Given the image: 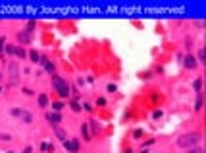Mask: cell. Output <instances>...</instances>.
Returning a JSON list of instances; mask_svg holds the SVG:
<instances>
[{"instance_id": "16", "label": "cell", "mask_w": 206, "mask_h": 153, "mask_svg": "<svg viewBox=\"0 0 206 153\" xmlns=\"http://www.w3.org/2000/svg\"><path fill=\"white\" fill-rule=\"evenodd\" d=\"M16 56L23 60V57H25V50H23V48H16Z\"/></svg>"}, {"instance_id": "7", "label": "cell", "mask_w": 206, "mask_h": 153, "mask_svg": "<svg viewBox=\"0 0 206 153\" xmlns=\"http://www.w3.org/2000/svg\"><path fill=\"white\" fill-rule=\"evenodd\" d=\"M17 40H19L23 46H27V44L31 42V33H29V31H21V33L17 35Z\"/></svg>"}, {"instance_id": "27", "label": "cell", "mask_w": 206, "mask_h": 153, "mask_svg": "<svg viewBox=\"0 0 206 153\" xmlns=\"http://www.w3.org/2000/svg\"><path fill=\"white\" fill-rule=\"evenodd\" d=\"M6 153H14V151H6Z\"/></svg>"}, {"instance_id": "14", "label": "cell", "mask_w": 206, "mask_h": 153, "mask_svg": "<svg viewBox=\"0 0 206 153\" xmlns=\"http://www.w3.org/2000/svg\"><path fill=\"white\" fill-rule=\"evenodd\" d=\"M29 57H31L35 63H41V56H39L37 52H31V54H29Z\"/></svg>"}, {"instance_id": "18", "label": "cell", "mask_w": 206, "mask_h": 153, "mask_svg": "<svg viewBox=\"0 0 206 153\" xmlns=\"http://www.w3.org/2000/svg\"><path fill=\"white\" fill-rule=\"evenodd\" d=\"M204 57H206V52H204V50H198V61H204Z\"/></svg>"}, {"instance_id": "3", "label": "cell", "mask_w": 206, "mask_h": 153, "mask_svg": "<svg viewBox=\"0 0 206 153\" xmlns=\"http://www.w3.org/2000/svg\"><path fill=\"white\" fill-rule=\"evenodd\" d=\"M12 115H14V117H17V119H21L23 122H27V125H29V122H33V115H31L29 111H25V109L14 107V109H12Z\"/></svg>"}, {"instance_id": "21", "label": "cell", "mask_w": 206, "mask_h": 153, "mask_svg": "<svg viewBox=\"0 0 206 153\" xmlns=\"http://www.w3.org/2000/svg\"><path fill=\"white\" fill-rule=\"evenodd\" d=\"M0 140H6V142H8V140H12V136L10 134H0Z\"/></svg>"}, {"instance_id": "9", "label": "cell", "mask_w": 206, "mask_h": 153, "mask_svg": "<svg viewBox=\"0 0 206 153\" xmlns=\"http://www.w3.org/2000/svg\"><path fill=\"white\" fill-rule=\"evenodd\" d=\"M41 63H42V67H45L48 73H54L56 67H54V63H52L50 60H46V57H41Z\"/></svg>"}, {"instance_id": "25", "label": "cell", "mask_w": 206, "mask_h": 153, "mask_svg": "<svg viewBox=\"0 0 206 153\" xmlns=\"http://www.w3.org/2000/svg\"><path fill=\"white\" fill-rule=\"evenodd\" d=\"M21 153H33V148H25V149L21 151Z\"/></svg>"}, {"instance_id": "28", "label": "cell", "mask_w": 206, "mask_h": 153, "mask_svg": "<svg viewBox=\"0 0 206 153\" xmlns=\"http://www.w3.org/2000/svg\"><path fill=\"white\" fill-rule=\"evenodd\" d=\"M0 92H2V88H0Z\"/></svg>"}, {"instance_id": "5", "label": "cell", "mask_w": 206, "mask_h": 153, "mask_svg": "<svg viewBox=\"0 0 206 153\" xmlns=\"http://www.w3.org/2000/svg\"><path fill=\"white\" fill-rule=\"evenodd\" d=\"M64 148L68 151H72V153H77L79 151V144H77V140H66L64 142Z\"/></svg>"}, {"instance_id": "10", "label": "cell", "mask_w": 206, "mask_h": 153, "mask_svg": "<svg viewBox=\"0 0 206 153\" xmlns=\"http://www.w3.org/2000/svg\"><path fill=\"white\" fill-rule=\"evenodd\" d=\"M54 132H56V136L60 138L62 142H66V138H68V132L64 128H60V126H54Z\"/></svg>"}, {"instance_id": "24", "label": "cell", "mask_w": 206, "mask_h": 153, "mask_svg": "<svg viewBox=\"0 0 206 153\" xmlns=\"http://www.w3.org/2000/svg\"><path fill=\"white\" fill-rule=\"evenodd\" d=\"M108 92H116V84H108Z\"/></svg>"}, {"instance_id": "20", "label": "cell", "mask_w": 206, "mask_h": 153, "mask_svg": "<svg viewBox=\"0 0 206 153\" xmlns=\"http://www.w3.org/2000/svg\"><path fill=\"white\" fill-rule=\"evenodd\" d=\"M6 52L8 54H16V46H6Z\"/></svg>"}, {"instance_id": "17", "label": "cell", "mask_w": 206, "mask_h": 153, "mask_svg": "<svg viewBox=\"0 0 206 153\" xmlns=\"http://www.w3.org/2000/svg\"><path fill=\"white\" fill-rule=\"evenodd\" d=\"M69 107H72V109H73L75 113H77V111H81V105L77 104V101H72V105H69Z\"/></svg>"}, {"instance_id": "4", "label": "cell", "mask_w": 206, "mask_h": 153, "mask_svg": "<svg viewBox=\"0 0 206 153\" xmlns=\"http://www.w3.org/2000/svg\"><path fill=\"white\" fill-rule=\"evenodd\" d=\"M8 69H10V82H12V84H16V82H17V78H19V67H17V63H16V61H12Z\"/></svg>"}, {"instance_id": "6", "label": "cell", "mask_w": 206, "mask_h": 153, "mask_svg": "<svg viewBox=\"0 0 206 153\" xmlns=\"http://www.w3.org/2000/svg\"><path fill=\"white\" fill-rule=\"evenodd\" d=\"M46 121L50 122L52 126H58V122L62 121V117H60V113H56V111H54V113H46Z\"/></svg>"}, {"instance_id": "1", "label": "cell", "mask_w": 206, "mask_h": 153, "mask_svg": "<svg viewBox=\"0 0 206 153\" xmlns=\"http://www.w3.org/2000/svg\"><path fill=\"white\" fill-rule=\"evenodd\" d=\"M198 140H200V136H198L196 132H191V134L181 136L179 140H177V145H179V148H187V149H191V148H196Z\"/></svg>"}, {"instance_id": "15", "label": "cell", "mask_w": 206, "mask_h": 153, "mask_svg": "<svg viewBox=\"0 0 206 153\" xmlns=\"http://www.w3.org/2000/svg\"><path fill=\"white\" fill-rule=\"evenodd\" d=\"M81 134H83V138H85V140H91V138H89V130H87V125H83V126H81Z\"/></svg>"}, {"instance_id": "12", "label": "cell", "mask_w": 206, "mask_h": 153, "mask_svg": "<svg viewBox=\"0 0 206 153\" xmlns=\"http://www.w3.org/2000/svg\"><path fill=\"white\" fill-rule=\"evenodd\" d=\"M195 109H196V111H200V109H202V96H200V94H198V98H196V104H195Z\"/></svg>"}, {"instance_id": "2", "label": "cell", "mask_w": 206, "mask_h": 153, "mask_svg": "<svg viewBox=\"0 0 206 153\" xmlns=\"http://www.w3.org/2000/svg\"><path fill=\"white\" fill-rule=\"evenodd\" d=\"M52 86H54V90L60 94L62 98H68L69 96V86H68V82L64 81V78H60V77H52Z\"/></svg>"}, {"instance_id": "8", "label": "cell", "mask_w": 206, "mask_h": 153, "mask_svg": "<svg viewBox=\"0 0 206 153\" xmlns=\"http://www.w3.org/2000/svg\"><path fill=\"white\" fill-rule=\"evenodd\" d=\"M183 65H185L187 69H195L198 63H196V60H195V57L189 54V56H185V61H183Z\"/></svg>"}, {"instance_id": "11", "label": "cell", "mask_w": 206, "mask_h": 153, "mask_svg": "<svg viewBox=\"0 0 206 153\" xmlns=\"http://www.w3.org/2000/svg\"><path fill=\"white\" fill-rule=\"evenodd\" d=\"M39 105L41 107H46L48 105V98L45 96V94H41V96H39Z\"/></svg>"}, {"instance_id": "19", "label": "cell", "mask_w": 206, "mask_h": 153, "mask_svg": "<svg viewBox=\"0 0 206 153\" xmlns=\"http://www.w3.org/2000/svg\"><path fill=\"white\" fill-rule=\"evenodd\" d=\"M187 153H204V151H202L200 148H191V149H189Z\"/></svg>"}, {"instance_id": "26", "label": "cell", "mask_w": 206, "mask_h": 153, "mask_svg": "<svg viewBox=\"0 0 206 153\" xmlns=\"http://www.w3.org/2000/svg\"><path fill=\"white\" fill-rule=\"evenodd\" d=\"M2 46H4V38H0V50H2Z\"/></svg>"}, {"instance_id": "22", "label": "cell", "mask_w": 206, "mask_h": 153, "mask_svg": "<svg viewBox=\"0 0 206 153\" xmlns=\"http://www.w3.org/2000/svg\"><path fill=\"white\" fill-rule=\"evenodd\" d=\"M52 107H54V111H56V113H58V111H60V109H62V107H64V105H62V104H54V105H52Z\"/></svg>"}, {"instance_id": "23", "label": "cell", "mask_w": 206, "mask_h": 153, "mask_svg": "<svg viewBox=\"0 0 206 153\" xmlns=\"http://www.w3.org/2000/svg\"><path fill=\"white\" fill-rule=\"evenodd\" d=\"M27 29H29V33H31V29H35V21H29V23H27Z\"/></svg>"}, {"instance_id": "13", "label": "cell", "mask_w": 206, "mask_h": 153, "mask_svg": "<svg viewBox=\"0 0 206 153\" xmlns=\"http://www.w3.org/2000/svg\"><path fill=\"white\" fill-rule=\"evenodd\" d=\"M200 86H202V81H200V78H196V81L193 82V88H195L198 94H200Z\"/></svg>"}]
</instances>
